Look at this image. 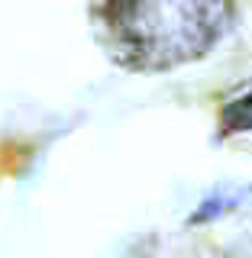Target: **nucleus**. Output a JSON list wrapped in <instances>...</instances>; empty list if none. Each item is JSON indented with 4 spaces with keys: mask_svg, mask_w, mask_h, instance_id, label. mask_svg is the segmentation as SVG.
I'll return each instance as SVG.
<instances>
[{
    "mask_svg": "<svg viewBox=\"0 0 252 258\" xmlns=\"http://www.w3.org/2000/svg\"><path fill=\"white\" fill-rule=\"evenodd\" d=\"M252 133V91L233 97L220 110V136H246Z\"/></svg>",
    "mask_w": 252,
    "mask_h": 258,
    "instance_id": "2",
    "label": "nucleus"
},
{
    "mask_svg": "<svg viewBox=\"0 0 252 258\" xmlns=\"http://www.w3.org/2000/svg\"><path fill=\"white\" fill-rule=\"evenodd\" d=\"M104 55L126 71H172L204 58L230 29L226 0H91Z\"/></svg>",
    "mask_w": 252,
    "mask_h": 258,
    "instance_id": "1",
    "label": "nucleus"
}]
</instances>
